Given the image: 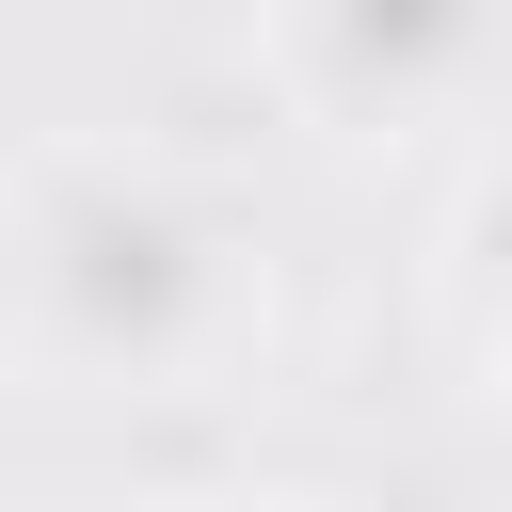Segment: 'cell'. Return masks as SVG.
Listing matches in <instances>:
<instances>
[{"mask_svg": "<svg viewBox=\"0 0 512 512\" xmlns=\"http://www.w3.org/2000/svg\"><path fill=\"white\" fill-rule=\"evenodd\" d=\"M288 336L272 208L160 128H32L16 160V368L48 416L192 432Z\"/></svg>", "mask_w": 512, "mask_h": 512, "instance_id": "6da1fadb", "label": "cell"}, {"mask_svg": "<svg viewBox=\"0 0 512 512\" xmlns=\"http://www.w3.org/2000/svg\"><path fill=\"white\" fill-rule=\"evenodd\" d=\"M288 128L384 160H480L512 128V0H240Z\"/></svg>", "mask_w": 512, "mask_h": 512, "instance_id": "7a4b0ae2", "label": "cell"}, {"mask_svg": "<svg viewBox=\"0 0 512 512\" xmlns=\"http://www.w3.org/2000/svg\"><path fill=\"white\" fill-rule=\"evenodd\" d=\"M432 320L464 352L480 400H512V128L480 160H448V208H432Z\"/></svg>", "mask_w": 512, "mask_h": 512, "instance_id": "3957f363", "label": "cell"}, {"mask_svg": "<svg viewBox=\"0 0 512 512\" xmlns=\"http://www.w3.org/2000/svg\"><path fill=\"white\" fill-rule=\"evenodd\" d=\"M208 512H352V496H208Z\"/></svg>", "mask_w": 512, "mask_h": 512, "instance_id": "277c9868", "label": "cell"}]
</instances>
